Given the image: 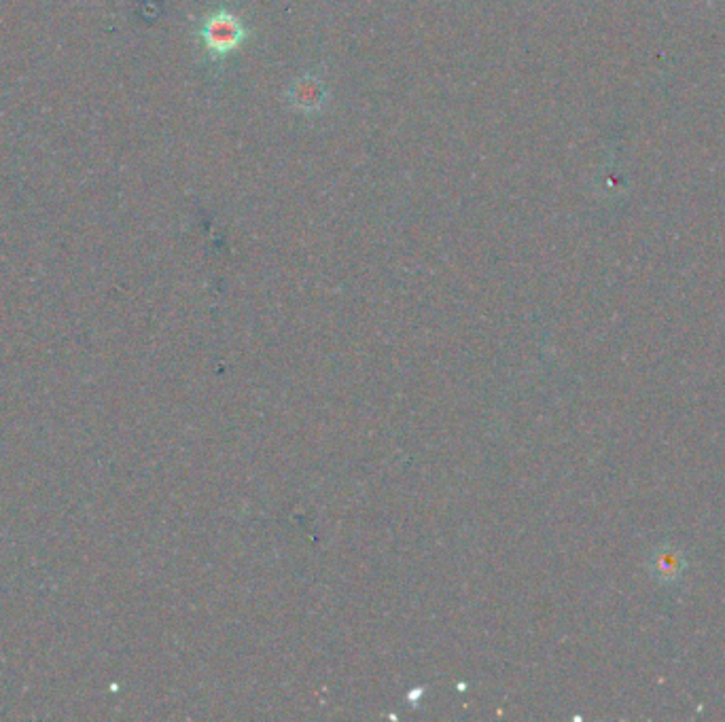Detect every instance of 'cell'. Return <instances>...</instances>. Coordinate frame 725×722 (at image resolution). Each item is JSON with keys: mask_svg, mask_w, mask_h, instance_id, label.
<instances>
[{"mask_svg": "<svg viewBox=\"0 0 725 722\" xmlns=\"http://www.w3.org/2000/svg\"><path fill=\"white\" fill-rule=\"evenodd\" d=\"M206 41L208 47L212 49H229L236 41H238V30L234 26H229V22H210L206 28Z\"/></svg>", "mask_w": 725, "mask_h": 722, "instance_id": "7a4b0ae2", "label": "cell"}, {"mask_svg": "<svg viewBox=\"0 0 725 722\" xmlns=\"http://www.w3.org/2000/svg\"><path fill=\"white\" fill-rule=\"evenodd\" d=\"M683 570V557L677 551H660L653 559V572H656L662 581H675Z\"/></svg>", "mask_w": 725, "mask_h": 722, "instance_id": "6da1fadb", "label": "cell"}]
</instances>
